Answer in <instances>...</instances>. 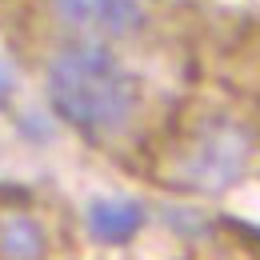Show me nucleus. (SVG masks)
Segmentation results:
<instances>
[{"mask_svg": "<svg viewBox=\"0 0 260 260\" xmlns=\"http://www.w3.org/2000/svg\"><path fill=\"white\" fill-rule=\"evenodd\" d=\"M8 92H16V72L0 60V96H8Z\"/></svg>", "mask_w": 260, "mask_h": 260, "instance_id": "nucleus-6", "label": "nucleus"}, {"mask_svg": "<svg viewBox=\"0 0 260 260\" xmlns=\"http://www.w3.org/2000/svg\"><path fill=\"white\" fill-rule=\"evenodd\" d=\"M44 96L56 120L88 140H112L132 124L140 108V84L108 40L76 36L44 72Z\"/></svg>", "mask_w": 260, "mask_h": 260, "instance_id": "nucleus-1", "label": "nucleus"}, {"mask_svg": "<svg viewBox=\"0 0 260 260\" xmlns=\"http://www.w3.org/2000/svg\"><path fill=\"white\" fill-rule=\"evenodd\" d=\"M48 236L24 212L0 216V260H44Z\"/></svg>", "mask_w": 260, "mask_h": 260, "instance_id": "nucleus-5", "label": "nucleus"}, {"mask_svg": "<svg viewBox=\"0 0 260 260\" xmlns=\"http://www.w3.org/2000/svg\"><path fill=\"white\" fill-rule=\"evenodd\" d=\"M56 20L88 40H128L144 28V0H52Z\"/></svg>", "mask_w": 260, "mask_h": 260, "instance_id": "nucleus-3", "label": "nucleus"}, {"mask_svg": "<svg viewBox=\"0 0 260 260\" xmlns=\"http://www.w3.org/2000/svg\"><path fill=\"white\" fill-rule=\"evenodd\" d=\"M248 160H252L248 132L232 120H212L188 148V156L180 164V176L196 192H224L244 176Z\"/></svg>", "mask_w": 260, "mask_h": 260, "instance_id": "nucleus-2", "label": "nucleus"}, {"mask_svg": "<svg viewBox=\"0 0 260 260\" xmlns=\"http://www.w3.org/2000/svg\"><path fill=\"white\" fill-rule=\"evenodd\" d=\"M84 224L100 244H128L144 228V208L132 196H96L84 208Z\"/></svg>", "mask_w": 260, "mask_h": 260, "instance_id": "nucleus-4", "label": "nucleus"}]
</instances>
